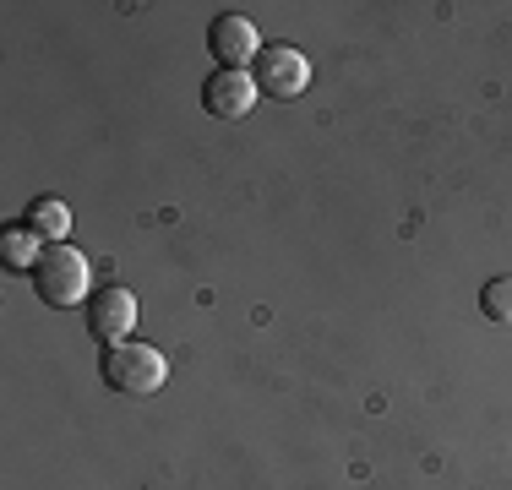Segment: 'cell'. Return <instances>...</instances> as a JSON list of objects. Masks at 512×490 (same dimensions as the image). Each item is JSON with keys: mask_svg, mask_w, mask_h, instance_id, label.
Returning a JSON list of instances; mask_svg holds the SVG:
<instances>
[{"mask_svg": "<svg viewBox=\"0 0 512 490\" xmlns=\"http://www.w3.org/2000/svg\"><path fill=\"white\" fill-rule=\"evenodd\" d=\"M33 289H39V300L55 305V311H71L77 300H93L88 256L71 251V245H44L39 262H33Z\"/></svg>", "mask_w": 512, "mask_h": 490, "instance_id": "cell-2", "label": "cell"}, {"mask_svg": "<svg viewBox=\"0 0 512 490\" xmlns=\"http://www.w3.org/2000/svg\"><path fill=\"white\" fill-rule=\"evenodd\" d=\"M39 235H33L28 224H6L0 229V262L11 267V273H33V262H39Z\"/></svg>", "mask_w": 512, "mask_h": 490, "instance_id": "cell-8", "label": "cell"}, {"mask_svg": "<svg viewBox=\"0 0 512 490\" xmlns=\"http://www.w3.org/2000/svg\"><path fill=\"white\" fill-rule=\"evenodd\" d=\"M131 327H137V294L120 289V284L93 289V300H88V333L109 349V343H126Z\"/></svg>", "mask_w": 512, "mask_h": 490, "instance_id": "cell-4", "label": "cell"}, {"mask_svg": "<svg viewBox=\"0 0 512 490\" xmlns=\"http://www.w3.org/2000/svg\"><path fill=\"white\" fill-rule=\"evenodd\" d=\"M22 224H28L44 245H66V235H71V213H66L60 196H33L28 213H22Z\"/></svg>", "mask_w": 512, "mask_h": 490, "instance_id": "cell-7", "label": "cell"}, {"mask_svg": "<svg viewBox=\"0 0 512 490\" xmlns=\"http://www.w3.org/2000/svg\"><path fill=\"white\" fill-rule=\"evenodd\" d=\"M256 82H251V71H224L218 66L213 77L202 82V104H207V115H218V120H240V115H251V104H256Z\"/></svg>", "mask_w": 512, "mask_h": 490, "instance_id": "cell-6", "label": "cell"}, {"mask_svg": "<svg viewBox=\"0 0 512 490\" xmlns=\"http://www.w3.org/2000/svg\"><path fill=\"white\" fill-rule=\"evenodd\" d=\"M251 82L262 98H300L311 82V66H306V55L289 49V44H262V55H256V66H251Z\"/></svg>", "mask_w": 512, "mask_h": 490, "instance_id": "cell-3", "label": "cell"}, {"mask_svg": "<svg viewBox=\"0 0 512 490\" xmlns=\"http://www.w3.org/2000/svg\"><path fill=\"white\" fill-rule=\"evenodd\" d=\"M99 376L109 392H120V398H153L158 387H164L169 376V360L158 349H148V343H109L104 360H99Z\"/></svg>", "mask_w": 512, "mask_h": 490, "instance_id": "cell-1", "label": "cell"}, {"mask_svg": "<svg viewBox=\"0 0 512 490\" xmlns=\"http://www.w3.org/2000/svg\"><path fill=\"white\" fill-rule=\"evenodd\" d=\"M480 311L491 316V322H512V278H491V284L480 289Z\"/></svg>", "mask_w": 512, "mask_h": 490, "instance_id": "cell-9", "label": "cell"}, {"mask_svg": "<svg viewBox=\"0 0 512 490\" xmlns=\"http://www.w3.org/2000/svg\"><path fill=\"white\" fill-rule=\"evenodd\" d=\"M207 49H213V60L224 71H246V66H256V55H262V39H256L251 17L224 11V17H213V28H207Z\"/></svg>", "mask_w": 512, "mask_h": 490, "instance_id": "cell-5", "label": "cell"}]
</instances>
